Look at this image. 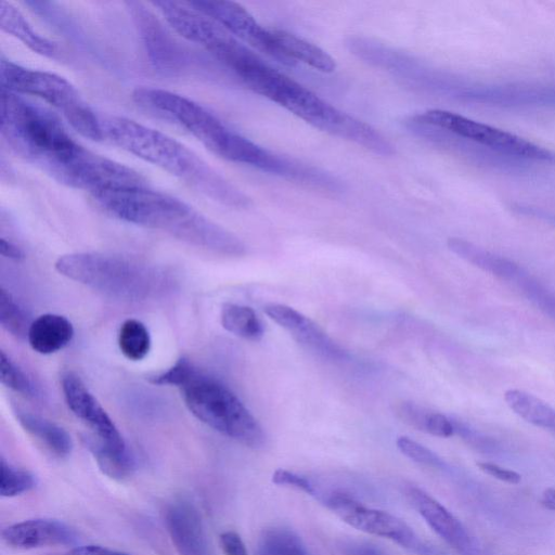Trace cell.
<instances>
[{"mask_svg":"<svg viewBox=\"0 0 555 555\" xmlns=\"http://www.w3.org/2000/svg\"><path fill=\"white\" fill-rule=\"evenodd\" d=\"M397 412L403 422L425 433L426 423L431 411L412 402H402Z\"/></svg>","mask_w":555,"mask_h":555,"instance_id":"cell-33","label":"cell"},{"mask_svg":"<svg viewBox=\"0 0 555 555\" xmlns=\"http://www.w3.org/2000/svg\"><path fill=\"white\" fill-rule=\"evenodd\" d=\"M272 481L279 486H287L317 496L318 487L308 478L296 473L279 468L272 475Z\"/></svg>","mask_w":555,"mask_h":555,"instance_id":"cell-32","label":"cell"},{"mask_svg":"<svg viewBox=\"0 0 555 555\" xmlns=\"http://www.w3.org/2000/svg\"><path fill=\"white\" fill-rule=\"evenodd\" d=\"M420 121L449 134L487 146L493 151L526 159L555 163V153L512 132L444 111L429 109L413 115Z\"/></svg>","mask_w":555,"mask_h":555,"instance_id":"cell-9","label":"cell"},{"mask_svg":"<svg viewBox=\"0 0 555 555\" xmlns=\"http://www.w3.org/2000/svg\"><path fill=\"white\" fill-rule=\"evenodd\" d=\"M448 248L467 262L506 281H517L525 274L515 262L482 249L459 237L448 240Z\"/></svg>","mask_w":555,"mask_h":555,"instance_id":"cell-19","label":"cell"},{"mask_svg":"<svg viewBox=\"0 0 555 555\" xmlns=\"http://www.w3.org/2000/svg\"><path fill=\"white\" fill-rule=\"evenodd\" d=\"M540 502L545 508L555 512V488H546L542 492Z\"/></svg>","mask_w":555,"mask_h":555,"instance_id":"cell-40","label":"cell"},{"mask_svg":"<svg viewBox=\"0 0 555 555\" xmlns=\"http://www.w3.org/2000/svg\"><path fill=\"white\" fill-rule=\"evenodd\" d=\"M477 466L485 474L509 485H517L521 480V476L517 472L491 462H478Z\"/></svg>","mask_w":555,"mask_h":555,"instance_id":"cell-35","label":"cell"},{"mask_svg":"<svg viewBox=\"0 0 555 555\" xmlns=\"http://www.w3.org/2000/svg\"><path fill=\"white\" fill-rule=\"evenodd\" d=\"M33 321L15 298L3 287L0 288V324L16 338H27Z\"/></svg>","mask_w":555,"mask_h":555,"instance_id":"cell-27","label":"cell"},{"mask_svg":"<svg viewBox=\"0 0 555 555\" xmlns=\"http://www.w3.org/2000/svg\"><path fill=\"white\" fill-rule=\"evenodd\" d=\"M1 134L11 149L56 181L80 189L94 152L79 144L59 117L1 88Z\"/></svg>","mask_w":555,"mask_h":555,"instance_id":"cell-1","label":"cell"},{"mask_svg":"<svg viewBox=\"0 0 555 555\" xmlns=\"http://www.w3.org/2000/svg\"><path fill=\"white\" fill-rule=\"evenodd\" d=\"M527 297L545 314L555 319V295L548 292L540 283L525 274L517 283Z\"/></svg>","mask_w":555,"mask_h":555,"instance_id":"cell-30","label":"cell"},{"mask_svg":"<svg viewBox=\"0 0 555 555\" xmlns=\"http://www.w3.org/2000/svg\"><path fill=\"white\" fill-rule=\"evenodd\" d=\"M254 555H308V553L295 532L283 527H272L261 533Z\"/></svg>","mask_w":555,"mask_h":555,"instance_id":"cell-25","label":"cell"},{"mask_svg":"<svg viewBox=\"0 0 555 555\" xmlns=\"http://www.w3.org/2000/svg\"><path fill=\"white\" fill-rule=\"evenodd\" d=\"M220 320L224 330L241 338L257 341L263 336V324L250 307L227 302Z\"/></svg>","mask_w":555,"mask_h":555,"instance_id":"cell-24","label":"cell"},{"mask_svg":"<svg viewBox=\"0 0 555 555\" xmlns=\"http://www.w3.org/2000/svg\"><path fill=\"white\" fill-rule=\"evenodd\" d=\"M318 500L358 530L391 540L416 555H444L421 539L402 519L388 512L367 507L347 493H321Z\"/></svg>","mask_w":555,"mask_h":555,"instance_id":"cell-10","label":"cell"},{"mask_svg":"<svg viewBox=\"0 0 555 555\" xmlns=\"http://www.w3.org/2000/svg\"><path fill=\"white\" fill-rule=\"evenodd\" d=\"M132 98L141 107L186 130L219 157L250 167L256 162L260 146L229 128L198 103L157 88H138Z\"/></svg>","mask_w":555,"mask_h":555,"instance_id":"cell-6","label":"cell"},{"mask_svg":"<svg viewBox=\"0 0 555 555\" xmlns=\"http://www.w3.org/2000/svg\"><path fill=\"white\" fill-rule=\"evenodd\" d=\"M120 352L131 361L144 359L151 349V336L146 326L139 320L122 322L118 333Z\"/></svg>","mask_w":555,"mask_h":555,"instance_id":"cell-26","label":"cell"},{"mask_svg":"<svg viewBox=\"0 0 555 555\" xmlns=\"http://www.w3.org/2000/svg\"><path fill=\"white\" fill-rule=\"evenodd\" d=\"M103 139L179 178L222 205L247 208L251 201L185 145L122 116H100Z\"/></svg>","mask_w":555,"mask_h":555,"instance_id":"cell-3","label":"cell"},{"mask_svg":"<svg viewBox=\"0 0 555 555\" xmlns=\"http://www.w3.org/2000/svg\"><path fill=\"white\" fill-rule=\"evenodd\" d=\"M271 101L321 131L353 142L380 156L395 154L393 145L374 127L336 108L286 75Z\"/></svg>","mask_w":555,"mask_h":555,"instance_id":"cell-7","label":"cell"},{"mask_svg":"<svg viewBox=\"0 0 555 555\" xmlns=\"http://www.w3.org/2000/svg\"><path fill=\"white\" fill-rule=\"evenodd\" d=\"M1 88L34 95L54 106L83 137L103 139L101 118L65 78L49 72L27 68L3 56L0 63Z\"/></svg>","mask_w":555,"mask_h":555,"instance_id":"cell-8","label":"cell"},{"mask_svg":"<svg viewBox=\"0 0 555 555\" xmlns=\"http://www.w3.org/2000/svg\"><path fill=\"white\" fill-rule=\"evenodd\" d=\"M396 443L402 454L416 463L435 467L442 465L441 459L436 453L406 436L398 437Z\"/></svg>","mask_w":555,"mask_h":555,"instance_id":"cell-31","label":"cell"},{"mask_svg":"<svg viewBox=\"0 0 555 555\" xmlns=\"http://www.w3.org/2000/svg\"><path fill=\"white\" fill-rule=\"evenodd\" d=\"M405 496L428 526L450 546L461 553L472 550V539L465 527L441 503L413 486L405 489Z\"/></svg>","mask_w":555,"mask_h":555,"instance_id":"cell-16","label":"cell"},{"mask_svg":"<svg viewBox=\"0 0 555 555\" xmlns=\"http://www.w3.org/2000/svg\"><path fill=\"white\" fill-rule=\"evenodd\" d=\"M0 495L14 498L36 487V477L28 470L21 469L1 457Z\"/></svg>","mask_w":555,"mask_h":555,"instance_id":"cell-29","label":"cell"},{"mask_svg":"<svg viewBox=\"0 0 555 555\" xmlns=\"http://www.w3.org/2000/svg\"><path fill=\"white\" fill-rule=\"evenodd\" d=\"M504 401L511 411L527 423L555 431V408L539 397L511 388L504 392Z\"/></svg>","mask_w":555,"mask_h":555,"instance_id":"cell-22","label":"cell"},{"mask_svg":"<svg viewBox=\"0 0 555 555\" xmlns=\"http://www.w3.org/2000/svg\"><path fill=\"white\" fill-rule=\"evenodd\" d=\"M3 541L15 548L30 550L46 546L72 545L78 533L69 525L50 518L27 519L8 526L2 531Z\"/></svg>","mask_w":555,"mask_h":555,"instance_id":"cell-15","label":"cell"},{"mask_svg":"<svg viewBox=\"0 0 555 555\" xmlns=\"http://www.w3.org/2000/svg\"><path fill=\"white\" fill-rule=\"evenodd\" d=\"M100 470L115 480L129 478L135 469V461L129 449H115L101 443L92 436L85 438Z\"/></svg>","mask_w":555,"mask_h":555,"instance_id":"cell-23","label":"cell"},{"mask_svg":"<svg viewBox=\"0 0 555 555\" xmlns=\"http://www.w3.org/2000/svg\"><path fill=\"white\" fill-rule=\"evenodd\" d=\"M220 545L225 555H247L246 546L235 531H224L220 534Z\"/></svg>","mask_w":555,"mask_h":555,"instance_id":"cell-36","label":"cell"},{"mask_svg":"<svg viewBox=\"0 0 555 555\" xmlns=\"http://www.w3.org/2000/svg\"><path fill=\"white\" fill-rule=\"evenodd\" d=\"M425 433L433 436L448 438L455 434L454 421L438 412H430L426 423Z\"/></svg>","mask_w":555,"mask_h":555,"instance_id":"cell-34","label":"cell"},{"mask_svg":"<svg viewBox=\"0 0 555 555\" xmlns=\"http://www.w3.org/2000/svg\"><path fill=\"white\" fill-rule=\"evenodd\" d=\"M0 27L38 54L51 59L59 54L57 46L37 33L22 12L4 0L0 2Z\"/></svg>","mask_w":555,"mask_h":555,"instance_id":"cell-20","label":"cell"},{"mask_svg":"<svg viewBox=\"0 0 555 555\" xmlns=\"http://www.w3.org/2000/svg\"><path fill=\"white\" fill-rule=\"evenodd\" d=\"M191 3L214 18L233 36L280 63L294 66L278 50L270 29L262 27L241 4L232 1L196 0Z\"/></svg>","mask_w":555,"mask_h":555,"instance_id":"cell-11","label":"cell"},{"mask_svg":"<svg viewBox=\"0 0 555 555\" xmlns=\"http://www.w3.org/2000/svg\"><path fill=\"white\" fill-rule=\"evenodd\" d=\"M61 385L67 406L92 430L94 439L112 448H128L109 415L76 373L65 372Z\"/></svg>","mask_w":555,"mask_h":555,"instance_id":"cell-12","label":"cell"},{"mask_svg":"<svg viewBox=\"0 0 555 555\" xmlns=\"http://www.w3.org/2000/svg\"><path fill=\"white\" fill-rule=\"evenodd\" d=\"M14 414L23 429L55 456L66 457L72 452V438L61 426L21 408L14 409Z\"/></svg>","mask_w":555,"mask_h":555,"instance_id":"cell-21","label":"cell"},{"mask_svg":"<svg viewBox=\"0 0 555 555\" xmlns=\"http://www.w3.org/2000/svg\"><path fill=\"white\" fill-rule=\"evenodd\" d=\"M64 555H130L128 553L111 550L101 545H82L77 546L65 553Z\"/></svg>","mask_w":555,"mask_h":555,"instance_id":"cell-37","label":"cell"},{"mask_svg":"<svg viewBox=\"0 0 555 555\" xmlns=\"http://www.w3.org/2000/svg\"><path fill=\"white\" fill-rule=\"evenodd\" d=\"M165 524L179 555H215L201 514L190 501L172 502L166 511Z\"/></svg>","mask_w":555,"mask_h":555,"instance_id":"cell-14","label":"cell"},{"mask_svg":"<svg viewBox=\"0 0 555 555\" xmlns=\"http://www.w3.org/2000/svg\"><path fill=\"white\" fill-rule=\"evenodd\" d=\"M74 326L61 314L44 313L35 319L27 340L38 353L51 354L65 348L74 337Z\"/></svg>","mask_w":555,"mask_h":555,"instance_id":"cell-17","label":"cell"},{"mask_svg":"<svg viewBox=\"0 0 555 555\" xmlns=\"http://www.w3.org/2000/svg\"><path fill=\"white\" fill-rule=\"evenodd\" d=\"M106 212L126 222L168 233L194 246L225 255L245 254L244 243L185 202L142 183L91 195Z\"/></svg>","mask_w":555,"mask_h":555,"instance_id":"cell-2","label":"cell"},{"mask_svg":"<svg viewBox=\"0 0 555 555\" xmlns=\"http://www.w3.org/2000/svg\"><path fill=\"white\" fill-rule=\"evenodd\" d=\"M347 555H385L379 548L369 543H351L347 545Z\"/></svg>","mask_w":555,"mask_h":555,"instance_id":"cell-38","label":"cell"},{"mask_svg":"<svg viewBox=\"0 0 555 555\" xmlns=\"http://www.w3.org/2000/svg\"><path fill=\"white\" fill-rule=\"evenodd\" d=\"M126 4L154 67L170 73L181 70L185 65V53L157 16L142 2L128 1Z\"/></svg>","mask_w":555,"mask_h":555,"instance_id":"cell-13","label":"cell"},{"mask_svg":"<svg viewBox=\"0 0 555 555\" xmlns=\"http://www.w3.org/2000/svg\"><path fill=\"white\" fill-rule=\"evenodd\" d=\"M0 378L2 385L27 398L41 397L37 385L29 376L4 352H0Z\"/></svg>","mask_w":555,"mask_h":555,"instance_id":"cell-28","label":"cell"},{"mask_svg":"<svg viewBox=\"0 0 555 555\" xmlns=\"http://www.w3.org/2000/svg\"><path fill=\"white\" fill-rule=\"evenodd\" d=\"M149 380L178 387L191 413L216 431L250 448L264 444L262 427L237 396L186 358H180L168 370L150 376Z\"/></svg>","mask_w":555,"mask_h":555,"instance_id":"cell-4","label":"cell"},{"mask_svg":"<svg viewBox=\"0 0 555 555\" xmlns=\"http://www.w3.org/2000/svg\"><path fill=\"white\" fill-rule=\"evenodd\" d=\"M270 31L280 53L293 65L299 61L322 73L335 70V60L320 47L285 30L270 29Z\"/></svg>","mask_w":555,"mask_h":555,"instance_id":"cell-18","label":"cell"},{"mask_svg":"<svg viewBox=\"0 0 555 555\" xmlns=\"http://www.w3.org/2000/svg\"><path fill=\"white\" fill-rule=\"evenodd\" d=\"M0 251L3 257L9 259L21 260L24 258L23 250L17 245L9 240H5L4 237H1L0 240Z\"/></svg>","mask_w":555,"mask_h":555,"instance_id":"cell-39","label":"cell"},{"mask_svg":"<svg viewBox=\"0 0 555 555\" xmlns=\"http://www.w3.org/2000/svg\"><path fill=\"white\" fill-rule=\"evenodd\" d=\"M56 271L104 296L125 301H145L171 286L166 271L155 266L104 253H74L59 257Z\"/></svg>","mask_w":555,"mask_h":555,"instance_id":"cell-5","label":"cell"}]
</instances>
